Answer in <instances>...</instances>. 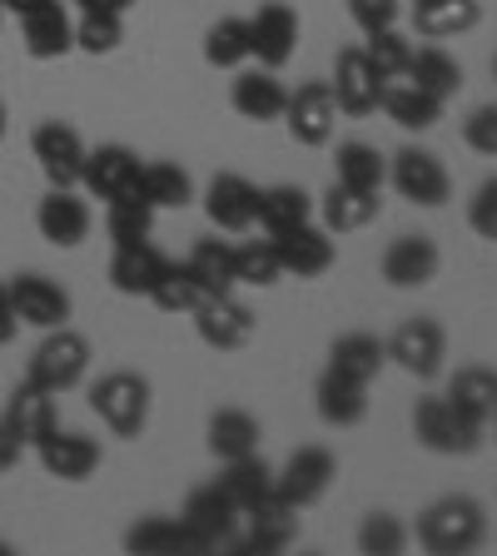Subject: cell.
Here are the masks:
<instances>
[{
	"mask_svg": "<svg viewBox=\"0 0 497 556\" xmlns=\"http://www.w3.org/2000/svg\"><path fill=\"white\" fill-rule=\"evenodd\" d=\"M15 457H21V442H15V432L5 428V417H0V472H11Z\"/></svg>",
	"mask_w": 497,
	"mask_h": 556,
	"instance_id": "cell-52",
	"label": "cell"
},
{
	"mask_svg": "<svg viewBox=\"0 0 497 556\" xmlns=\"http://www.w3.org/2000/svg\"><path fill=\"white\" fill-rule=\"evenodd\" d=\"M448 397L458 413H468V417H477L487 428V417H493V407H497V368H487V363H468V368H458L448 378Z\"/></svg>",
	"mask_w": 497,
	"mask_h": 556,
	"instance_id": "cell-33",
	"label": "cell"
},
{
	"mask_svg": "<svg viewBox=\"0 0 497 556\" xmlns=\"http://www.w3.org/2000/svg\"><path fill=\"white\" fill-rule=\"evenodd\" d=\"M378 214H383V189H359V185L334 179V185H328V194L319 199V219H324L328 233L369 229Z\"/></svg>",
	"mask_w": 497,
	"mask_h": 556,
	"instance_id": "cell-26",
	"label": "cell"
},
{
	"mask_svg": "<svg viewBox=\"0 0 497 556\" xmlns=\"http://www.w3.org/2000/svg\"><path fill=\"white\" fill-rule=\"evenodd\" d=\"M204 299H209V293H204V283L195 278V268H189V264H174V258L164 264L160 283L150 289V303H154V308H160V313H185V318H189V313H195Z\"/></svg>",
	"mask_w": 497,
	"mask_h": 556,
	"instance_id": "cell-41",
	"label": "cell"
},
{
	"mask_svg": "<svg viewBox=\"0 0 497 556\" xmlns=\"http://www.w3.org/2000/svg\"><path fill=\"white\" fill-rule=\"evenodd\" d=\"M179 517H185V527L204 542V552H220V546H234L244 511L220 482H204L185 497V511H179Z\"/></svg>",
	"mask_w": 497,
	"mask_h": 556,
	"instance_id": "cell-14",
	"label": "cell"
},
{
	"mask_svg": "<svg viewBox=\"0 0 497 556\" xmlns=\"http://www.w3.org/2000/svg\"><path fill=\"white\" fill-rule=\"evenodd\" d=\"M5 428L15 432L21 447H35V442L46 438V432L60 428V413H55V393L46 388H35V382H15V393L5 397Z\"/></svg>",
	"mask_w": 497,
	"mask_h": 556,
	"instance_id": "cell-24",
	"label": "cell"
},
{
	"mask_svg": "<svg viewBox=\"0 0 497 556\" xmlns=\"http://www.w3.org/2000/svg\"><path fill=\"white\" fill-rule=\"evenodd\" d=\"M413 25L423 40H452L483 25V5L477 0H413Z\"/></svg>",
	"mask_w": 497,
	"mask_h": 556,
	"instance_id": "cell-31",
	"label": "cell"
},
{
	"mask_svg": "<svg viewBox=\"0 0 497 556\" xmlns=\"http://www.w3.org/2000/svg\"><path fill=\"white\" fill-rule=\"evenodd\" d=\"M309 219H313V194L303 185H269V189H259L254 224L264 233H284V229L309 224Z\"/></svg>",
	"mask_w": 497,
	"mask_h": 556,
	"instance_id": "cell-34",
	"label": "cell"
},
{
	"mask_svg": "<svg viewBox=\"0 0 497 556\" xmlns=\"http://www.w3.org/2000/svg\"><path fill=\"white\" fill-rule=\"evenodd\" d=\"M185 264L195 268V278L204 283V293H234V289H239V283H234V243L199 239L195 249H189Z\"/></svg>",
	"mask_w": 497,
	"mask_h": 556,
	"instance_id": "cell-42",
	"label": "cell"
},
{
	"mask_svg": "<svg viewBox=\"0 0 497 556\" xmlns=\"http://www.w3.org/2000/svg\"><path fill=\"white\" fill-rule=\"evenodd\" d=\"M220 486L239 502V511H244V507H254L259 497L274 492V467H269L259 452H244V457H229V463H224Z\"/></svg>",
	"mask_w": 497,
	"mask_h": 556,
	"instance_id": "cell-39",
	"label": "cell"
},
{
	"mask_svg": "<svg viewBox=\"0 0 497 556\" xmlns=\"http://www.w3.org/2000/svg\"><path fill=\"white\" fill-rule=\"evenodd\" d=\"M5 135H11V110H5V100H0V144H5Z\"/></svg>",
	"mask_w": 497,
	"mask_h": 556,
	"instance_id": "cell-54",
	"label": "cell"
},
{
	"mask_svg": "<svg viewBox=\"0 0 497 556\" xmlns=\"http://www.w3.org/2000/svg\"><path fill=\"white\" fill-rule=\"evenodd\" d=\"M328 90H334V104H338V115H373L383 104V90H388V80H383L378 70L369 65V55H363V46H348L338 50L334 60V80H328Z\"/></svg>",
	"mask_w": 497,
	"mask_h": 556,
	"instance_id": "cell-16",
	"label": "cell"
},
{
	"mask_svg": "<svg viewBox=\"0 0 497 556\" xmlns=\"http://www.w3.org/2000/svg\"><path fill=\"white\" fill-rule=\"evenodd\" d=\"M139 0H75V11H104V15H129Z\"/></svg>",
	"mask_w": 497,
	"mask_h": 556,
	"instance_id": "cell-51",
	"label": "cell"
},
{
	"mask_svg": "<svg viewBox=\"0 0 497 556\" xmlns=\"http://www.w3.org/2000/svg\"><path fill=\"white\" fill-rule=\"evenodd\" d=\"M229 104L239 119H254V125H274L284 119V104H289V85L278 80V70H239L229 85Z\"/></svg>",
	"mask_w": 497,
	"mask_h": 556,
	"instance_id": "cell-22",
	"label": "cell"
},
{
	"mask_svg": "<svg viewBox=\"0 0 497 556\" xmlns=\"http://www.w3.org/2000/svg\"><path fill=\"white\" fill-rule=\"evenodd\" d=\"M383 115L394 119L398 129H408V135H423V129H433L443 119V100H433L428 90H418V85H388L383 90Z\"/></svg>",
	"mask_w": 497,
	"mask_h": 556,
	"instance_id": "cell-35",
	"label": "cell"
},
{
	"mask_svg": "<svg viewBox=\"0 0 497 556\" xmlns=\"http://www.w3.org/2000/svg\"><path fill=\"white\" fill-rule=\"evenodd\" d=\"M334 179L359 185V189H383L388 185V160H383L378 144H369V139H344L334 154Z\"/></svg>",
	"mask_w": 497,
	"mask_h": 556,
	"instance_id": "cell-38",
	"label": "cell"
},
{
	"mask_svg": "<svg viewBox=\"0 0 497 556\" xmlns=\"http://www.w3.org/2000/svg\"><path fill=\"white\" fill-rule=\"evenodd\" d=\"M21 333V318H15V303H11V283H0V348L15 343Z\"/></svg>",
	"mask_w": 497,
	"mask_h": 556,
	"instance_id": "cell-50",
	"label": "cell"
},
{
	"mask_svg": "<svg viewBox=\"0 0 497 556\" xmlns=\"http://www.w3.org/2000/svg\"><path fill=\"white\" fill-rule=\"evenodd\" d=\"M487 442H497V407H493V417H487Z\"/></svg>",
	"mask_w": 497,
	"mask_h": 556,
	"instance_id": "cell-55",
	"label": "cell"
},
{
	"mask_svg": "<svg viewBox=\"0 0 497 556\" xmlns=\"http://www.w3.org/2000/svg\"><path fill=\"white\" fill-rule=\"evenodd\" d=\"M493 80H497V55H493Z\"/></svg>",
	"mask_w": 497,
	"mask_h": 556,
	"instance_id": "cell-57",
	"label": "cell"
},
{
	"mask_svg": "<svg viewBox=\"0 0 497 556\" xmlns=\"http://www.w3.org/2000/svg\"><path fill=\"white\" fill-rule=\"evenodd\" d=\"M35 229L50 249H80L95 229V208L85 204L75 189H50L40 204H35Z\"/></svg>",
	"mask_w": 497,
	"mask_h": 556,
	"instance_id": "cell-20",
	"label": "cell"
},
{
	"mask_svg": "<svg viewBox=\"0 0 497 556\" xmlns=\"http://www.w3.org/2000/svg\"><path fill=\"white\" fill-rule=\"evenodd\" d=\"M21 40L30 60H65L75 50V15L65 11V0H46V5L25 11Z\"/></svg>",
	"mask_w": 497,
	"mask_h": 556,
	"instance_id": "cell-23",
	"label": "cell"
},
{
	"mask_svg": "<svg viewBox=\"0 0 497 556\" xmlns=\"http://www.w3.org/2000/svg\"><path fill=\"white\" fill-rule=\"evenodd\" d=\"M408 542H413V532H408L403 517H394V511H369V517L359 521V552L363 556H398Z\"/></svg>",
	"mask_w": 497,
	"mask_h": 556,
	"instance_id": "cell-45",
	"label": "cell"
},
{
	"mask_svg": "<svg viewBox=\"0 0 497 556\" xmlns=\"http://www.w3.org/2000/svg\"><path fill=\"white\" fill-rule=\"evenodd\" d=\"M204 214L220 233H249L259 214V185L234 169H220L204 185Z\"/></svg>",
	"mask_w": 497,
	"mask_h": 556,
	"instance_id": "cell-19",
	"label": "cell"
},
{
	"mask_svg": "<svg viewBox=\"0 0 497 556\" xmlns=\"http://www.w3.org/2000/svg\"><path fill=\"white\" fill-rule=\"evenodd\" d=\"M334 125H338V104H334L328 80H303L299 90H289L284 129H289L294 144H303V150H324L328 139H334Z\"/></svg>",
	"mask_w": 497,
	"mask_h": 556,
	"instance_id": "cell-12",
	"label": "cell"
},
{
	"mask_svg": "<svg viewBox=\"0 0 497 556\" xmlns=\"http://www.w3.org/2000/svg\"><path fill=\"white\" fill-rule=\"evenodd\" d=\"M139 194L150 199L154 208H185V204H195V179H189L185 164L150 160L139 169Z\"/></svg>",
	"mask_w": 497,
	"mask_h": 556,
	"instance_id": "cell-37",
	"label": "cell"
},
{
	"mask_svg": "<svg viewBox=\"0 0 497 556\" xmlns=\"http://www.w3.org/2000/svg\"><path fill=\"white\" fill-rule=\"evenodd\" d=\"M468 229L477 239L497 243V174H487L483 185L473 189V199H468Z\"/></svg>",
	"mask_w": 497,
	"mask_h": 556,
	"instance_id": "cell-47",
	"label": "cell"
},
{
	"mask_svg": "<svg viewBox=\"0 0 497 556\" xmlns=\"http://www.w3.org/2000/svg\"><path fill=\"white\" fill-rule=\"evenodd\" d=\"M413 542L428 556H468L487 542V511L468 492H448V497L428 502L418 511Z\"/></svg>",
	"mask_w": 497,
	"mask_h": 556,
	"instance_id": "cell-1",
	"label": "cell"
},
{
	"mask_svg": "<svg viewBox=\"0 0 497 556\" xmlns=\"http://www.w3.org/2000/svg\"><path fill=\"white\" fill-rule=\"evenodd\" d=\"M413 438H418V447H428L433 457H473V452L487 442V428L477 417L458 413V407L438 393V397H418Z\"/></svg>",
	"mask_w": 497,
	"mask_h": 556,
	"instance_id": "cell-3",
	"label": "cell"
},
{
	"mask_svg": "<svg viewBox=\"0 0 497 556\" xmlns=\"http://www.w3.org/2000/svg\"><path fill=\"white\" fill-rule=\"evenodd\" d=\"M0 30H5V5H0Z\"/></svg>",
	"mask_w": 497,
	"mask_h": 556,
	"instance_id": "cell-56",
	"label": "cell"
},
{
	"mask_svg": "<svg viewBox=\"0 0 497 556\" xmlns=\"http://www.w3.org/2000/svg\"><path fill=\"white\" fill-rule=\"evenodd\" d=\"M154 219H160V208L145 194H125V199H110V204H104V233H110L115 249L145 243L154 233Z\"/></svg>",
	"mask_w": 497,
	"mask_h": 556,
	"instance_id": "cell-36",
	"label": "cell"
},
{
	"mask_svg": "<svg viewBox=\"0 0 497 556\" xmlns=\"http://www.w3.org/2000/svg\"><path fill=\"white\" fill-rule=\"evenodd\" d=\"M129 556H199L204 542L185 527V517H139L125 532Z\"/></svg>",
	"mask_w": 497,
	"mask_h": 556,
	"instance_id": "cell-27",
	"label": "cell"
},
{
	"mask_svg": "<svg viewBox=\"0 0 497 556\" xmlns=\"http://www.w3.org/2000/svg\"><path fill=\"white\" fill-rule=\"evenodd\" d=\"M204 60L214 70H244L249 65V21L244 15H220L204 30Z\"/></svg>",
	"mask_w": 497,
	"mask_h": 556,
	"instance_id": "cell-40",
	"label": "cell"
},
{
	"mask_svg": "<svg viewBox=\"0 0 497 556\" xmlns=\"http://www.w3.org/2000/svg\"><path fill=\"white\" fill-rule=\"evenodd\" d=\"M388 363H398L418 382H433L443 372V363H448V328L438 318H428V313L403 318L394 328V338H388Z\"/></svg>",
	"mask_w": 497,
	"mask_h": 556,
	"instance_id": "cell-6",
	"label": "cell"
},
{
	"mask_svg": "<svg viewBox=\"0 0 497 556\" xmlns=\"http://www.w3.org/2000/svg\"><path fill=\"white\" fill-rule=\"evenodd\" d=\"M403 80L418 85V90H428L433 100L448 104L452 94L463 90V65H458V55H448L443 46H418L413 55H408Z\"/></svg>",
	"mask_w": 497,
	"mask_h": 556,
	"instance_id": "cell-30",
	"label": "cell"
},
{
	"mask_svg": "<svg viewBox=\"0 0 497 556\" xmlns=\"http://www.w3.org/2000/svg\"><path fill=\"white\" fill-rule=\"evenodd\" d=\"M383 363H388V343L378 333H338L328 343V368L353 382H373L383 372Z\"/></svg>",
	"mask_w": 497,
	"mask_h": 556,
	"instance_id": "cell-32",
	"label": "cell"
},
{
	"mask_svg": "<svg viewBox=\"0 0 497 556\" xmlns=\"http://www.w3.org/2000/svg\"><path fill=\"white\" fill-rule=\"evenodd\" d=\"M259 438H264V428H259V417L249 413V407H214V413H209L204 447L214 452L220 463L244 457V452H259Z\"/></svg>",
	"mask_w": 497,
	"mask_h": 556,
	"instance_id": "cell-29",
	"label": "cell"
},
{
	"mask_svg": "<svg viewBox=\"0 0 497 556\" xmlns=\"http://www.w3.org/2000/svg\"><path fill=\"white\" fill-rule=\"evenodd\" d=\"M294 542H299V507H289V502L278 497V492L259 497L254 507H244L239 536H234V546H239V552H249V556H278V552H289Z\"/></svg>",
	"mask_w": 497,
	"mask_h": 556,
	"instance_id": "cell-7",
	"label": "cell"
},
{
	"mask_svg": "<svg viewBox=\"0 0 497 556\" xmlns=\"http://www.w3.org/2000/svg\"><path fill=\"white\" fill-rule=\"evenodd\" d=\"M249 21V55L259 60L264 70H284L299 50V11H294L289 0H259L254 15H244Z\"/></svg>",
	"mask_w": 497,
	"mask_h": 556,
	"instance_id": "cell-11",
	"label": "cell"
},
{
	"mask_svg": "<svg viewBox=\"0 0 497 556\" xmlns=\"http://www.w3.org/2000/svg\"><path fill=\"white\" fill-rule=\"evenodd\" d=\"M463 144L473 154H487V160H497V104H477L473 115L463 119Z\"/></svg>",
	"mask_w": 497,
	"mask_h": 556,
	"instance_id": "cell-48",
	"label": "cell"
},
{
	"mask_svg": "<svg viewBox=\"0 0 497 556\" xmlns=\"http://www.w3.org/2000/svg\"><path fill=\"white\" fill-rule=\"evenodd\" d=\"M363 55H369V65L378 70L383 80L394 85V80H403L408 55H413V40H408L398 25H388V30H373L369 40H363Z\"/></svg>",
	"mask_w": 497,
	"mask_h": 556,
	"instance_id": "cell-44",
	"label": "cell"
},
{
	"mask_svg": "<svg viewBox=\"0 0 497 556\" xmlns=\"http://www.w3.org/2000/svg\"><path fill=\"white\" fill-rule=\"evenodd\" d=\"M313 407L324 428H359L369 417V382H353L344 372L324 368V378L313 382Z\"/></svg>",
	"mask_w": 497,
	"mask_h": 556,
	"instance_id": "cell-25",
	"label": "cell"
},
{
	"mask_svg": "<svg viewBox=\"0 0 497 556\" xmlns=\"http://www.w3.org/2000/svg\"><path fill=\"white\" fill-rule=\"evenodd\" d=\"M195 333L204 348H214V353H239V348L254 343L259 333V318L249 303H239L234 293H209L204 303H199L195 313Z\"/></svg>",
	"mask_w": 497,
	"mask_h": 556,
	"instance_id": "cell-9",
	"label": "cell"
},
{
	"mask_svg": "<svg viewBox=\"0 0 497 556\" xmlns=\"http://www.w3.org/2000/svg\"><path fill=\"white\" fill-rule=\"evenodd\" d=\"M278 278H284V268H278L274 239L234 243V283L239 289H274Z\"/></svg>",
	"mask_w": 497,
	"mask_h": 556,
	"instance_id": "cell-43",
	"label": "cell"
},
{
	"mask_svg": "<svg viewBox=\"0 0 497 556\" xmlns=\"http://www.w3.org/2000/svg\"><path fill=\"white\" fill-rule=\"evenodd\" d=\"M85 372H90V338L75 333V328H50L46 343L30 353V368H25V382L46 388V393H70L80 388Z\"/></svg>",
	"mask_w": 497,
	"mask_h": 556,
	"instance_id": "cell-4",
	"label": "cell"
},
{
	"mask_svg": "<svg viewBox=\"0 0 497 556\" xmlns=\"http://www.w3.org/2000/svg\"><path fill=\"white\" fill-rule=\"evenodd\" d=\"M398 15H403V5H398V0H348V21L359 25L363 35L398 25Z\"/></svg>",
	"mask_w": 497,
	"mask_h": 556,
	"instance_id": "cell-49",
	"label": "cell"
},
{
	"mask_svg": "<svg viewBox=\"0 0 497 556\" xmlns=\"http://www.w3.org/2000/svg\"><path fill=\"white\" fill-rule=\"evenodd\" d=\"M150 407H154V388H150V378L135 368H115V372H104L100 382H90V413L125 442L145 438Z\"/></svg>",
	"mask_w": 497,
	"mask_h": 556,
	"instance_id": "cell-2",
	"label": "cell"
},
{
	"mask_svg": "<svg viewBox=\"0 0 497 556\" xmlns=\"http://www.w3.org/2000/svg\"><path fill=\"white\" fill-rule=\"evenodd\" d=\"M438 268H443V249L428 233H398L378 258L383 283H388V289H403V293L428 289L433 278H438Z\"/></svg>",
	"mask_w": 497,
	"mask_h": 556,
	"instance_id": "cell-17",
	"label": "cell"
},
{
	"mask_svg": "<svg viewBox=\"0 0 497 556\" xmlns=\"http://www.w3.org/2000/svg\"><path fill=\"white\" fill-rule=\"evenodd\" d=\"M0 5H5V15H25L35 5H46V0H0Z\"/></svg>",
	"mask_w": 497,
	"mask_h": 556,
	"instance_id": "cell-53",
	"label": "cell"
},
{
	"mask_svg": "<svg viewBox=\"0 0 497 556\" xmlns=\"http://www.w3.org/2000/svg\"><path fill=\"white\" fill-rule=\"evenodd\" d=\"M30 154H35V164H40V174H46L50 189H80V169H85L90 144H85V135L75 125H65V119L35 125Z\"/></svg>",
	"mask_w": 497,
	"mask_h": 556,
	"instance_id": "cell-8",
	"label": "cell"
},
{
	"mask_svg": "<svg viewBox=\"0 0 497 556\" xmlns=\"http://www.w3.org/2000/svg\"><path fill=\"white\" fill-rule=\"evenodd\" d=\"M388 185H394L398 199L418 208H443L452 199V174L448 164L433 150H418V144H403V150L388 160Z\"/></svg>",
	"mask_w": 497,
	"mask_h": 556,
	"instance_id": "cell-5",
	"label": "cell"
},
{
	"mask_svg": "<svg viewBox=\"0 0 497 556\" xmlns=\"http://www.w3.org/2000/svg\"><path fill=\"white\" fill-rule=\"evenodd\" d=\"M274 239V254H278V268L284 278H324L328 268L338 264V243L324 224H294L284 233H269Z\"/></svg>",
	"mask_w": 497,
	"mask_h": 556,
	"instance_id": "cell-15",
	"label": "cell"
},
{
	"mask_svg": "<svg viewBox=\"0 0 497 556\" xmlns=\"http://www.w3.org/2000/svg\"><path fill=\"white\" fill-rule=\"evenodd\" d=\"M11 303H15L21 328H40V333L65 328L70 313H75V299H70L65 283H55L50 274H35V268L11 278Z\"/></svg>",
	"mask_w": 497,
	"mask_h": 556,
	"instance_id": "cell-13",
	"label": "cell"
},
{
	"mask_svg": "<svg viewBox=\"0 0 497 556\" xmlns=\"http://www.w3.org/2000/svg\"><path fill=\"white\" fill-rule=\"evenodd\" d=\"M164 264H170V258H164L150 239L125 243V249L110 254V289L125 293V299H150V289L160 283V274H164Z\"/></svg>",
	"mask_w": 497,
	"mask_h": 556,
	"instance_id": "cell-28",
	"label": "cell"
},
{
	"mask_svg": "<svg viewBox=\"0 0 497 556\" xmlns=\"http://www.w3.org/2000/svg\"><path fill=\"white\" fill-rule=\"evenodd\" d=\"M120 40H125V15H104V11L75 15V50H85V55H115Z\"/></svg>",
	"mask_w": 497,
	"mask_h": 556,
	"instance_id": "cell-46",
	"label": "cell"
},
{
	"mask_svg": "<svg viewBox=\"0 0 497 556\" xmlns=\"http://www.w3.org/2000/svg\"><path fill=\"white\" fill-rule=\"evenodd\" d=\"M139 169H145V160L129 144H100V150L85 154L80 189L90 199H100V204H110V199L139 194Z\"/></svg>",
	"mask_w": 497,
	"mask_h": 556,
	"instance_id": "cell-18",
	"label": "cell"
},
{
	"mask_svg": "<svg viewBox=\"0 0 497 556\" xmlns=\"http://www.w3.org/2000/svg\"><path fill=\"white\" fill-rule=\"evenodd\" d=\"M35 457L46 467L55 482H85V477L100 472V442L85 438V432H46V438L35 442Z\"/></svg>",
	"mask_w": 497,
	"mask_h": 556,
	"instance_id": "cell-21",
	"label": "cell"
},
{
	"mask_svg": "<svg viewBox=\"0 0 497 556\" xmlns=\"http://www.w3.org/2000/svg\"><path fill=\"white\" fill-rule=\"evenodd\" d=\"M334 482H338V457L328 447L289 452V463L274 472V492L289 502V507H299V511H309L313 502H324Z\"/></svg>",
	"mask_w": 497,
	"mask_h": 556,
	"instance_id": "cell-10",
	"label": "cell"
}]
</instances>
